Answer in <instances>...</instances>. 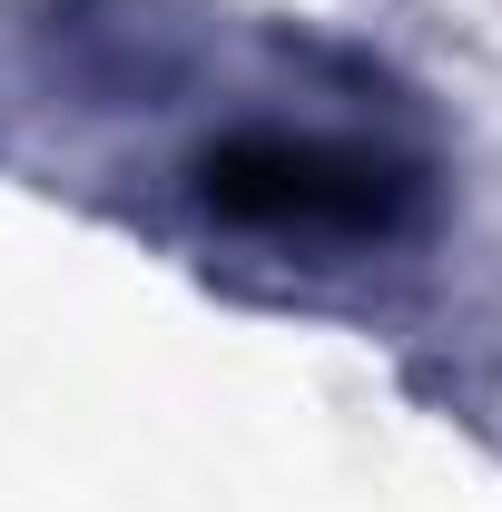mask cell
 <instances>
[{"label": "cell", "instance_id": "obj_1", "mask_svg": "<svg viewBox=\"0 0 502 512\" xmlns=\"http://www.w3.org/2000/svg\"><path fill=\"white\" fill-rule=\"evenodd\" d=\"M197 207L266 247H384L414 227L424 178L335 128H237L197 158Z\"/></svg>", "mask_w": 502, "mask_h": 512}]
</instances>
